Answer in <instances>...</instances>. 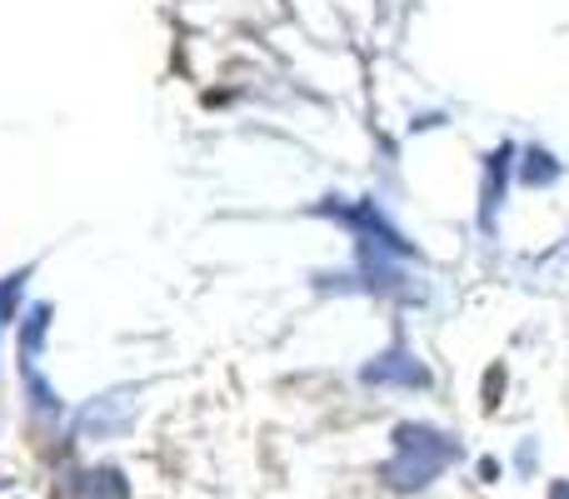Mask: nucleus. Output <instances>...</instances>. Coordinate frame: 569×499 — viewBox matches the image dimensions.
Returning <instances> with one entry per match:
<instances>
[{
	"mask_svg": "<svg viewBox=\"0 0 569 499\" xmlns=\"http://www.w3.org/2000/svg\"><path fill=\"white\" fill-rule=\"evenodd\" d=\"M560 176H565L560 156H555V150H545V146H525V150H520V160H515V180H520L525 190L560 186Z\"/></svg>",
	"mask_w": 569,
	"mask_h": 499,
	"instance_id": "0eeeda50",
	"label": "nucleus"
},
{
	"mask_svg": "<svg viewBox=\"0 0 569 499\" xmlns=\"http://www.w3.org/2000/svg\"><path fill=\"white\" fill-rule=\"evenodd\" d=\"M515 470H520V480H535V440H525L515 450Z\"/></svg>",
	"mask_w": 569,
	"mask_h": 499,
	"instance_id": "9b49d317",
	"label": "nucleus"
},
{
	"mask_svg": "<svg viewBox=\"0 0 569 499\" xmlns=\"http://www.w3.org/2000/svg\"><path fill=\"white\" fill-rule=\"evenodd\" d=\"M475 470H480V480H485V485H495V480H500V460H490V455H485V460L475 465Z\"/></svg>",
	"mask_w": 569,
	"mask_h": 499,
	"instance_id": "f8f14e48",
	"label": "nucleus"
},
{
	"mask_svg": "<svg viewBox=\"0 0 569 499\" xmlns=\"http://www.w3.org/2000/svg\"><path fill=\"white\" fill-rule=\"evenodd\" d=\"M550 499H569V480H550Z\"/></svg>",
	"mask_w": 569,
	"mask_h": 499,
	"instance_id": "ddd939ff",
	"label": "nucleus"
},
{
	"mask_svg": "<svg viewBox=\"0 0 569 499\" xmlns=\"http://www.w3.org/2000/svg\"><path fill=\"white\" fill-rule=\"evenodd\" d=\"M360 380L370 385V390H430L435 375H430V365L415 355V345L405 340V330H395V340L385 345L375 360L360 365Z\"/></svg>",
	"mask_w": 569,
	"mask_h": 499,
	"instance_id": "20e7f679",
	"label": "nucleus"
},
{
	"mask_svg": "<svg viewBox=\"0 0 569 499\" xmlns=\"http://www.w3.org/2000/svg\"><path fill=\"white\" fill-rule=\"evenodd\" d=\"M86 499H130V480L120 465H96L86 470Z\"/></svg>",
	"mask_w": 569,
	"mask_h": 499,
	"instance_id": "6e6552de",
	"label": "nucleus"
},
{
	"mask_svg": "<svg viewBox=\"0 0 569 499\" xmlns=\"http://www.w3.org/2000/svg\"><path fill=\"white\" fill-rule=\"evenodd\" d=\"M515 160H520L515 140H500V146L485 156V170H480V230L485 236H495V226H500V210L515 186Z\"/></svg>",
	"mask_w": 569,
	"mask_h": 499,
	"instance_id": "39448f33",
	"label": "nucleus"
},
{
	"mask_svg": "<svg viewBox=\"0 0 569 499\" xmlns=\"http://www.w3.org/2000/svg\"><path fill=\"white\" fill-rule=\"evenodd\" d=\"M505 380H510L505 365H490V375H485V410H500V385Z\"/></svg>",
	"mask_w": 569,
	"mask_h": 499,
	"instance_id": "9d476101",
	"label": "nucleus"
},
{
	"mask_svg": "<svg viewBox=\"0 0 569 499\" xmlns=\"http://www.w3.org/2000/svg\"><path fill=\"white\" fill-rule=\"evenodd\" d=\"M20 375H26V400H30V420H36V430L40 435L60 430V425H66V400L56 395V385H50L36 365H20Z\"/></svg>",
	"mask_w": 569,
	"mask_h": 499,
	"instance_id": "423d86ee",
	"label": "nucleus"
},
{
	"mask_svg": "<svg viewBox=\"0 0 569 499\" xmlns=\"http://www.w3.org/2000/svg\"><path fill=\"white\" fill-rule=\"evenodd\" d=\"M136 410H140V385L100 390L76 410V435L80 440H120L136 425Z\"/></svg>",
	"mask_w": 569,
	"mask_h": 499,
	"instance_id": "7ed1b4c3",
	"label": "nucleus"
},
{
	"mask_svg": "<svg viewBox=\"0 0 569 499\" xmlns=\"http://www.w3.org/2000/svg\"><path fill=\"white\" fill-rule=\"evenodd\" d=\"M46 330H50V305H36L20 325V365H36L40 360V345H46Z\"/></svg>",
	"mask_w": 569,
	"mask_h": 499,
	"instance_id": "1a4fd4ad",
	"label": "nucleus"
},
{
	"mask_svg": "<svg viewBox=\"0 0 569 499\" xmlns=\"http://www.w3.org/2000/svg\"><path fill=\"white\" fill-rule=\"evenodd\" d=\"M465 455L450 430L425 420H400L390 430V460L380 465V485L390 495H420Z\"/></svg>",
	"mask_w": 569,
	"mask_h": 499,
	"instance_id": "f257e3e1",
	"label": "nucleus"
},
{
	"mask_svg": "<svg viewBox=\"0 0 569 499\" xmlns=\"http://www.w3.org/2000/svg\"><path fill=\"white\" fill-rule=\"evenodd\" d=\"M315 216H330L340 230H350L355 250H380V255H400V260H410V240L400 236V230L390 226V216H385L375 200H345V196H325L320 206H315Z\"/></svg>",
	"mask_w": 569,
	"mask_h": 499,
	"instance_id": "f03ea898",
	"label": "nucleus"
}]
</instances>
